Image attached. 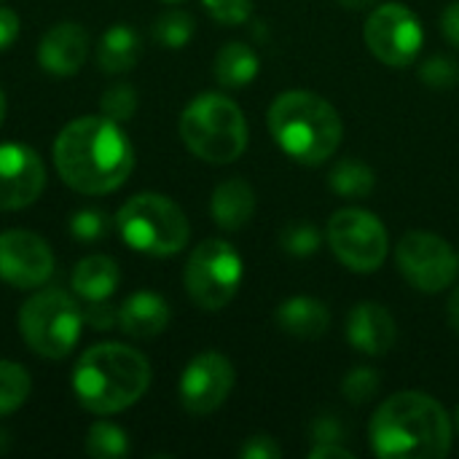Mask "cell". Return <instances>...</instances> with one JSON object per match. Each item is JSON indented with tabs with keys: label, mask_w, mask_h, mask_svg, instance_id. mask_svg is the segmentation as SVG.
I'll return each mask as SVG.
<instances>
[{
	"label": "cell",
	"mask_w": 459,
	"mask_h": 459,
	"mask_svg": "<svg viewBox=\"0 0 459 459\" xmlns=\"http://www.w3.org/2000/svg\"><path fill=\"white\" fill-rule=\"evenodd\" d=\"M54 164L73 191L100 196L124 186L134 167V151L116 121L83 116L56 134Z\"/></svg>",
	"instance_id": "1"
},
{
	"label": "cell",
	"mask_w": 459,
	"mask_h": 459,
	"mask_svg": "<svg viewBox=\"0 0 459 459\" xmlns=\"http://www.w3.org/2000/svg\"><path fill=\"white\" fill-rule=\"evenodd\" d=\"M368 438L382 459H441L452 452L455 422L436 398L403 390L377 409Z\"/></svg>",
	"instance_id": "2"
},
{
	"label": "cell",
	"mask_w": 459,
	"mask_h": 459,
	"mask_svg": "<svg viewBox=\"0 0 459 459\" xmlns=\"http://www.w3.org/2000/svg\"><path fill=\"white\" fill-rule=\"evenodd\" d=\"M151 385V363L126 344L105 342L86 350L73 371V393L91 414H118L134 406Z\"/></svg>",
	"instance_id": "3"
},
{
	"label": "cell",
	"mask_w": 459,
	"mask_h": 459,
	"mask_svg": "<svg viewBox=\"0 0 459 459\" xmlns=\"http://www.w3.org/2000/svg\"><path fill=\"white\" fill-rule=\"evenodd\" d=\"M269 129L277 145L304 167L325 164L344 134L339 110L315 91H282L269 108Z\"/></svg>",
	"instance_id": "4"
},
{
	"label": "cell",
	"mask_w": 459,
	"mask_h": 459,
	"mask_svg": "<svg viewBox=\"0 0 459 459\" xmlns=\"http://www.w3.org/2000/svg\"><path fill=\"white\" fill-rule=\"evenodd\" d=\"M180 137L202 161L231 164L247 148V121L234 100L204 91L186 105L180 116Z\"/></svg>",
	"instance_id": "5"
},
{
	"label": "cell",
	"mask_w": 459,
	"mask_h": 459,
	"mask_svg": "<svg viewBox=\"0 0 459 459\" xmlns=\"http://www.w3.org/2000/svg\"><path fill=\"white\" fill-rule=\"evenodd\" d=\"M121 239L145 255H175L188 245L191 226L186 212L161 194H137L116 212Z\"/></svg>",
	"instance_id": "6"
},
{
	"label": "cell",
	"mask_w": 459,
	"mask_h": 459,
	"mask_svg": "<svg viewBox=\"0 0 459 459\" xmlns=\"http://www.w3.org/2000/svg\"><path fill=\"white\" fill-rule=\"evenodd\" d=\"M83 309L65 290H40L24 301L19 309V331L24 344L48 360H59L81 339Z\"/></svg>",
	"instance_id": "7"
},
{
	"label": "cell",
	"mask_w": 459,
	"mask_h": 459,
	"mask_svg": "<svg viewBox=\"0 0 459 459\" xmlns=\"http://www.w3.org/2000/svg\"><path fill=\"white\" fill-rule=\"evenodd\" d=\"M191 301L204 312L223 309L242 285V258L223 239H204L188 255L183 272Z\"/></svg>",
	"instance_id": "8"
},
{
	"label": "cell",
	"mask_w": 459,
	"mask_h": 459,
	"mask_svg": "<svg viewBox=\"0 0 459 459\" xmlns=\"http://www.w3.org/2000/svg\"><path fill=\"white\" fill-rule=\"evenodd\" d=\"M333 255L358 274L377 272L390 253V237L385 223L360 207H344L331 215L325 229Z\"/></svg>",
	"instance_id": "9"
},
{
	"label": "cell",
	"mask_w": 459,
	"mask_h": 459,
	"mask_svg": "<svg viewBox=\"0 0 459 459\" xmlns=\"http://www.w3.org/2000/svg\"><path fill=\"white\" fill-rule=\"evenodd\" d=\"M395 258L406 282L422 293H441L452 288L459 274V255L455 247L430 231H409L401 237Z\"/></svg>",
	"instance_id": "10"
},
{
	"label": "cell",
	"mask_w": 459,
	"mask_h": 459,
	"mask_svg": "<svg viewBox=\"0 0 459 459\" xmlns=\"http://www.w3.org/2000/svg\"><path fill=\"white\" fill-rule=\"evenodd\" d=\"M363 38H366L368 51L379 62L390 67H406L422 51L425 30H422L420 16L409 5L385 3L368 13Z\"/></svg>",
	"instance_id": "11"
},
{
	"label": "cell",
	"mask_w": 459,
	"mask_h": 459,
	"mask_svg": "<svg viewBox=\"0 0 459 459\" xmlns=\"http://www.w3.org/2000/svg\"><path fill=\"white\" fill-rule=\"evenodd\" d=\"M54 274L48 242L32 231L11 229L0 234V280L16 290H32Z\"/></svg>",
	"instance_id": "12"
},
{
	"label": "cell",
	"mask_w": 459,
	"mask_h": 459,
	"mask_svg": "<svg viewBox=\"0 0 459 459\" xmlns=\"http://www.w3.org/2000/svg\"><path fill=\"white\" fill-rule=\"evenodd\" d=\"M234 387V366L226 355L210 350L196 355L180 377V403L188 414L204 417L221 409Z\"/></svg>",
	"instance_id": "13"
},
{
	"label": "cell",
	"mask_w": 459,
	"mask_h": 459,
	"mask_svg": "<svg viewBox=\"0 0 459 459\" xmlns=\"http://www.w3.org/2000/svg\"><path fill=\"white\" fill-rule=\"evenodd\" d=\"M46 188L40 156L22 143H0V210H24Z\"/></svg>",
	"instance_id": "14"
},
{
	"label": "cell",
	"mask_w": 459,
	"mask_h": 459,
	"mask_svg": "<svg viewBox=\"0 0 459 459\" xmlns=\"http://www.w3.org/2000/svg\"><path fill=\"white\" fill-rule=\"evenodd\" d=\"M89 56V32L75 22H59L48 27L38 43V62L48 75L70 78Z\"/></svg>",
	"instance_id": "15"
},
{
	"label": "cell",
	"mask_w": 459,
	"mask_h": 459,
	"mask_svg": "<svg viewBox=\"0 0 459 459\" xmlns=\"http://www.w3.org/2000/svg\"><path fill=\"white\" fill-rule=\"evenodd\" d=\"M398 325L387 307L377 301H360L347 315V342L363 355H387L395 347Z\"/></svg>",
	"instance_id": "16"
},
{
	"label": "cell",
	"mask_w": 459,
	"mask_h": 459,
	"mask_svg": "<svg viewBox=\"0 0 459 459\" xmlns=\"http://www.w3.org/2000/svg\"><path fill=\"white\" fill-rule=\"evenodd\" d=\"M169 325V304L151 290L132 293L118 307V328L132 339H153Z\"/></svg>",
	"instance_id": "17"
},
{
	"label": "cell",
	"mask_w": 459,
	"mask_h": 459,
	"mask_svg": "<svg viewBox=\"0 0 459 459\" xmlns=\"http://www.w3.org/2000/svg\"><path fill=\"white\" fill-rule=\"evenodd\" d=\"M277 325L293 339H323L331 325V309L315 296H293L277 307Z\"/></svg>",
	"instance_id": "18"
},
{
	"label": "cell",
	"mask_w": 459,
	"mask_h": 459,
	"mask_svg": "<svg viewBox=\"0 0 459 459\" xmlns=\"http://www.w3.org/2000/svg\"><path fill=\"white\" fill-rule=\"evenodd\" d=\"M212 218L223 231H239L255 212V191L242 178H229L212 191Z\"/></svg>",
	"instance_id": "19"
},
{
	"label": "cell",
	"mask_w": 459,
	"mask_h": 459,
	"mask_svg": "<svg viewBox=\"0 0 459 459\" xmlns=\"http://www.w3.org/2000/svg\"><path fill=\"white\" fill-rule=\"evenodd\" d=\"M70 282L83 301H108L121 282V269L110 255H89L78 261Z\"/></svg>",
	"instance_id": "20"
},
{
	"label": "cell",
	"mask_w": 459,
	"mask_h": 459,
	"mask_svg": "<svg viewBox=\"0 0 459 459\" xmlns=\"http://www.w3.org/2000/svg\"><path fill=\"white\" fill-rule=\"evenodd\" d=\"M140 48H143V40H140L134 27L113 24L110 30L102 32V38L97 43V65L108 75L126 73L137 65Z\"/></svg>",
	"instance_id": "21"
},
{
	"label": "cell",
	"mask_w": 459,
	"mask_h": 459,
	"mask_svg": "<svg viewBox=\"0 0 459 459\" xmlns=\"http://www.w3.org/2000/svg\"><path fill=\"white\" fill-rule=\"evenodd\" d=\"M261 70L258 54L247 43H226L215 56V81L226 89H239L255 81Z\"/></svg>",
	"instance_id": "22"
},
{
	"label": "cell",
	"mask_w": 459,
	"mask_h": 459,
	"mask_svg": "<svg viewBox=\"0 0 459 459\" xmlns=\"http://www.w3.org/2000/svg\"><path fill=\"white\" fill-rule=\"evenodd\" d=\"M328 186L347 199H360L368 196L377 186V175L368 164H363L360 159H342L331 167L328 175Z\"/></svg>",
	"instance_id": "23"
},
{
	"label": "cell",
	"mask_w": 459,
	"mask_h": 459,
	"mask_svg": "<svg viewBox=\"0 0 459 459\" xmlns=\"http://www.w3.org/2000/svg\"><path fill=\"white\" fill-rule=\"evenodd\" d=\"M32 382L24 366L0 360V417L13 414L30 398Z\"/></svg>",
	"instance_id": "24"
},
{
	"label": "cell",
	"mask_w": 459,
	"mask_h": 459,
	"mask_svg": "<svg viewBox=\"0 0 459 459\" xmlns=\"http://www.w3.org/2000/svg\"><path fill=\"white\" fill-rule=\"evenodd\" d=\"M86 455L94 459H118L129 455V441L126 433L113 425V422H94L86 436Z\"/></svg>",
	"instance_id": "25"
},
{
	"label": "cell",
	"mask_w": 459,
	"mask_h": 459,
	"mask_svg": "<svg viewBox=\"0 0 459 459\" xmlns=\"http://www.w3.org/2000/svg\"><path fill=\"white\" fill-rule=\"evenodd\" d=\"M196 22L183 8H169L153 22V38L167 48H183L194 38Z\"/></svg>",
	"instance_id": "26"
},
{
	"label": "cell",
	"mask_w": 459,
	"mask_h": 459,
	"mask_svg": "<svg viewBox=\"0 0 459 459\" xmlns=\"http://www.w3.org/2000/svg\"><path fill=\"white\" fill-rule=\"evenodd\" d=\"M280 245L285 253H290L296 258H307L320 250L323 234L317 231V226H312L307 221H293L280 231Z\"/></svg>",
	"instance_id": "27"
},
{
	"label": "cell",
	"mask_w": 459,
	"mask_h": 459,
	"mask_svg": "<svg viewBox=\"0 0 459 459\" xmlns=\"http://www.w3.org/2000/svg\"><path fill=\"white\" fill-rule=\"evenodd\" d=\"M100 110H102L105 118H110L116 124L129 121L134 116V110H137V91H134V86L116 83V86L105 89L102 97H100Z\"/></svg>",
	"instance_id": "28"
},
{
	"label": "cell",
	"mask_w": 459,
	"mask_h": 459,
	"mask_svg": "<svg viewBox=\"0 0 459 459\" xmlns=\"http://www.w3.org/2000/svg\"><path fill=\"white\" fill-rule=\"evenodd\" d=\"M379 371H374V368H368V366H358V368H352L347 377H344V382H342V393H344V398L350 401V403H355V406H363V403H368L377 393H379Z\"/></svg>",
	"instance_id": "29"
},
{
	"label": "cell",
	"mask_w": 459,
	"mask_h": 459,
	"mask_svg": "<svg viewBox=\"0 0 459 459\" xmlns=\"http://www.w3.org/2000/svg\"><path fill=\"white\" fill-rule=\"evenodd\" d=\"M108 229H110L108 215L100 210H78L70 218V234L78 242H97L108 234Z\"/></svg>",
	"instance_id": "30"
},
{
	"label": "cell",
	"mask_w": 459,
	"mask_h": 459,
	"mask_svg": "<svg viewBox=\"0 0 459 459\" xmlns=\"http://www.w3.org/2000/svg\"><path fill=\"white\" fill-rule=\"evenodd\" d=\"M202 5L221 24H242L253 13V0H202Z\"/></svg>",
	"instance_id": "31"
},
{
	"label": "cell",
	"mask_w": 459,
	"mask_h": 459,
	"mask_svg": "<svg viewBox=\"0 0 459 459\" xmlns=\"http://www.w3.org/2000/svg\"><path fill=\"white\" fill-rule=\"evenodd\" d=\"M420 78H422L425 83L436 86V89H446V86H455V83H457L459 67L452 59H446V56H433V59H428V62L422 65Z\"/></svg>",
	"instance_id": "32"
},
{
	"label": "cell",
	"mask_w": 459,
	"mask_h": 459,
	"mask_svg": "<svg viewBox=\"0 0 459 459\" xmlns=\"http://www.w3.org/2000/svg\"><path fill=\"white\" fill-rule=\"evenodd\" d=\"M83 323H89L94 331H110L118 328V309L108 301H86L83 307Z\"/></svg>",
	"instance_id": "33"
},
{
	"label": "cell",
	"mask_w": 459,
	"mask_h": 459,
	"mask_svg": "<svg viewBox=\"0 0 459 459\" xmlns=\"http://www.w3.org/2000/svg\"><path fill=\"white\" fill-rule=\"evenodd\" d=\"M239 457L242 459H280L282 457V449H280V444H277L272 436H264V433H258V436H250V438L242 444V449H239Z\"/></svg>",
	"instance_id": "34"
},
{
	"label": "cell",
	"mask_w": 459,
	"mask_h": 459,
	"mask_svg": "<svg viewBox=\"0 0 459 459\" xmlns=\"http://www.w3.org/2000/svg\"><path fill=\"white\" fill-rule=\"evenodd\" d=\"M347 436V428L342 425L339 417H320L312 422V438L315 444H342Z\"/></svg>",
	"instance_id": "35"
},
{
	"label": "cell",
	"mask_w": 459,
	"mask_h": 459,
	"mask_svg": "<svg viewBox=\"0 0 459 459\" xmlns=\"http://www.w3.org/2000/svg\"><path fill=\"white\" fill-rule=\"evenodd\" d=\"M16 35H19V16H16V11L0 8V51L13 46Z\"/></svg>",
	"instance_id": "36"
},
{
	"label": "cell",
	"mask_w": 459,
	"mask_h": 459,
	"mask_svg": "<svg viewBox=\"0 0 459 459\" xmlns=\"http://www.w3.org/2000/svg\"><path fill=\"white\" fill-rule=\"evenodd\" d=\"M441 27H444V35H446V40L459 48V0L457 3H452L446 11H444V16H441Z\"/></svg>",
	"instance_id": "37"
},
{
	"label": "cell",
	"mask_w": 459,
	"mask_h": 459,
	"mask_svg": "<svg viewBox=\"0 0 459 459\" xmlns=\"http://www.w3.org/2000/svg\"><path fill=\"white\" fill-rule=\"evenodd\" d=\"M309 459H355V455L339 444H315L309 449Z\"/></svg>",
	"instance_id": "38"
},
{
	"label": "cell",
	"mask_w": 459,
	"mask_h": 459,
	"mask_svg": "<svg viewBox=\"0 0 459 459\" xmlns=\"http://www.w3.org/2000/svg\"><path fill=\"white\" fill-rule=\"evenodd\" d=\"M446 309H449V323H452V328L459 333V288H455V293H452Z\"/></svg>",
	"instance_id": "39"
},
{
	"label": "cell",
	"mask_w": 459,
	"mask_h": 459,
	"mask_svg": "<svg viewBox=\"0 0 459 459\" xmlns=\"http://www.w3.org/2000/svg\"><path fill=\"white\" fill-rule=\"evenodd\" d=\"M336 3L347 11H363V8L374 5V0H336Z\"/></svg>",
	"instance_id": "40"
},
{
	"label": "cell",
	"mask_w": 459,
	"mask_h": 459,
	"mask_svg": "<svg viewBox=\"0 0 459 459\" xmlns=\"http://www.w3.org/2000/svg\"><path fill=\"white\" fill-rule=\"evenodd\" d=\"M3 118H5V94L0 89V124H3Z\"/></svg>",
	"instance_id": "41"
},
{
	"label": "cell",
	"mask_w": 459,
	"mask_h": 459,
	"mask_svg": "<svg viewBox=\"0 0 459 459\" xmlns=\"http://www.w3.org/2000/svg\"><path fill=\"white\" fill-rule=\"evenodd\" d=\"M455 428H457V433H459V406H457V411H455Z\"/></svg>",
	"instance_id": "42"
},
{
	"label": "cell",
	"mask_w": 459,
	"mask_h": 459,
	"mask_svg": "<svg viewBox=\"0 0 459 459\" xmlns=\"http://www.w3.org/2000/svg\"><path fill=\"white\" fill-rule=\"evenodd\" d=\"M164 3H180V0H164Z\"/></svg>",
	"instance_id": "43"
}]
</instances>
